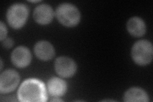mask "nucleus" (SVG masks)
<instances>
[{
    "label": "nucleus",
    "instance_id": "f257e3e1",
    "mask_svg": "<svg viewBox=\"0 0 153 102\" xmlns=\"http://www.w3.org/2000/svg\"><path fill=\"white\" fill-rule=\"evenodd\" d=\"M18 98L24 102L45 101L47 100L45 86L42 82L36 79H28L19 87Z\"/></svg>",
    "mask_w": 153,
    "mask_h": 102
},
{
    "label": "nucleus",
    "instance_id": "f03ea898",
    "mask_svg": "<svg viewBox=\"0 0 153 102\" xmlns=\"http://www.w3.org/2000/svg\"><path fill=\"white\" fill-rule=\"evenodd\" d=\"M56 16L59 22L66 27L75 26L80 20L79 9L70 3L59 4L56 10Z\"/></svg>",
    "mask_w": 153,
    "mask_h": 102
},
{
    "label": "nucleus",
    "instance_id": "7ed1b4c3",
    "mask_svg": "<svg viewBox=\"0 0 153 102\" xmlns=\"http://www.w3.org/2000/svg\"><path fill=\"white\" fill-rule=\"evenodd\" d=\"M133 61L139 65H146L150 63L153 57L152 43L148 40H142L137 42L131 49Z\"/></svg>",
    "mask_w": 153,
    "mask_h": 102
},
{
    "label": "nucleus",
    "instance_id": "20e7f679",
    "mask_svg": "<svg viewBox=\"0 0 153 102\" xmlns=\"http://www.w3.org/2000/svg\"><path fill=\"white\" fill-rule=\"evenodd\" d=\"M29 15L26 5L22 3L14 4L7 11V18L8 24L14 29L22 28L26 23Z\"/></svg>",
    "mask_w": 153,
    "mask_h": 102
},
{
    "label": "nucleus",
    "instance_id": "39448f33",
    "mask_svg": "<svg viewBox=\"0 0 153 102\" xmlns=\"http://www.w3.org/2000/svg\"><path fill=\"white\" fill-rule=\"evenodd\" d=\"M20 77L13 70H7L3 71L0 76V92L1 94L8 93L13 91L18 86Z\"/></svg>",
    "mask_w": 153,
    "mask_h": 102
},
{
    "label": "nucleus",
    "instance_id": "423d86ee",
    "mask_svg": "<svg viewBox=\"0 0 153 102\" xmlns=\"http://www.w3.org/2000/svg\"><path fill=\"white\" fill-rule=\"evenodd\" d=\"M55 70L59 76L68 78L75 74L76 65L71 58L61 56L57 57L55 61Z\"/></svg>",
    "mask_w": 153,
    "mask_h": 102
},
{
    "label": "nucleus",
    "instance_id": "0eeeda50",
    "mask_svg": "<svg viewBox=\"0 0 153 102\" xmlns=\"http://www.w3.org/2000/svg\"><path fill=\"white\" fill-rule=\"evenodd\" d=\"M11 60L13 64L16 66L25 68L31 63V54L27 48L24 46H19L12 52Z\"/></svg>",
    "mask_w": 153,
    "mask_h": 102
},
{
    "label": "nucleus",
    "instance_id": "6e6552de",
    "mask_svg": "<svg viewBox=\"0 0 153 102\" xmlns=\"http://www.w3.org/2000/svg\"><path fill=\"white\" fill-rule=\"evenodd\" d=\"M33 17L36 22L42 25L49 24L53 19L54 11L52 7L47 4L37 6L33 12Z\"/></svg>",
    "mask_w": 153,
    "mask_h": 102
},
{
    "label": "nucleus",
    "instance_id": "1a4fd4ad",
    "mask_svg": "<svg viewBox=\"0 0 153 102\" xmlns=\"http://www.w3.org/2000/svg\"><path fill=\"white\" fill-rule=\"evenodd\" d=\"M36 56L41 60L48 61L54 56L55 50L51 43L47 41H40L36 43L34 48Z\"/></svg>",
    "mask_w": 153,
    "mask_h": 102
},
{
    "label": "nucleus",
    "instance_id": "9d476101",
    "mask_svg": "<svg viewBox=\"0 0 153 102\" xmlns=\"http://www.w3.org/2000/svg\"><path fill=\"white\" fill-rule=\"evenodd\" d=\"M127 30L130 35L135 37H140L146 33V24L142 19L138 17H133L127 22Z\"/></svg>",
    "mask_w": 153,
    "mask_h": 102
},
{
    "label": "nucleus",
    "instance_id": "9b49d317",
    "mask_svg": "<svg viewBox=\"0 0 153 102\" xmlns=\"http://www.w3.org/2000/svg\"><path fill=\"white\" fill-rule=\"evenodd\" d=\"M47 89L52 96L59 97L66 93L67 86L64 80L57 77H52L48 81Z\"/></svg>",
    "mask_w": 153,
    "mask_h": 102
},
{
    "label": "nucleus",
    "instance_id": "f8f14e48",
    "mask_svg": "<svg viewBox=\"0 0 153 102\" xmlns=\"http://www.w3.org/2000/svg\"><path fill=\"white\" fill-rule=\"evenodd\" d=\"M149 100L146 92L139 87H131L124 95V101L126 102H147Z\"/></svg>",
    "mask_w": 153,
    "mask_h": 102
},
{
    "label": "nucleus",
    "instance_id": "ddd939ff",
    "mask_svg": "<svg viewBox=\"0 0 153 102\" xmlns=\"http://www.w3.org/2000/svg\"><path fill=\"white\" fill-rule=\"evenodd\" d=\"M7 34V29L6 26H4L3 22H0V39L2 42L4 39H5Z\"/></svg>",
    "mask_w": 153,
    "mask_h": 102
},
{
    "label": "nucleus",
    "instance_id": "4468645a",
    "mask_svg": "<svg viewBox=\"0 0 153 102\" xmlns=\"http://www.w3.org/2000/svg\"><path fill=\"white\" fill-rule=\"evenodd\" d=\"M1 42H2V45L3 46V47L6 48H11L13 45V40L12 39V38H5V39H4Z\"/></svg>",
    "mask_w": 153,
    "mask_h": 102
},
{
    "label": "nucleus",
    "instance_id": "2eb2a0df",
    "mask_svg": "<svg viewBox=\"0 0 153 102\" xmlns=\"http://www.w3.org/2000/svg\"><path fill=\"white\" fill-rule=\"evenodd\" d=\"M57 98H58V97H55L54 98L51 100V101H63V100Z\"/></svg>",
    "mask_w": 153,
    "mask_h": 102
},
{
    "label": "nucleus",
    "instance_id": "dca6fc26",
    "mask_svg": "<svg viewBox=\"0 0 153 102\" xmlns=\"http://www.w3.org/2000/svg\"><path fill=\"white\" fill-rule=\"evenodd\" d=\"M2 68H3V61L1 60V70H2Z\"/></svg>",
    "mask_w": 153,
    "mask_h": 102
}]
</instances>
